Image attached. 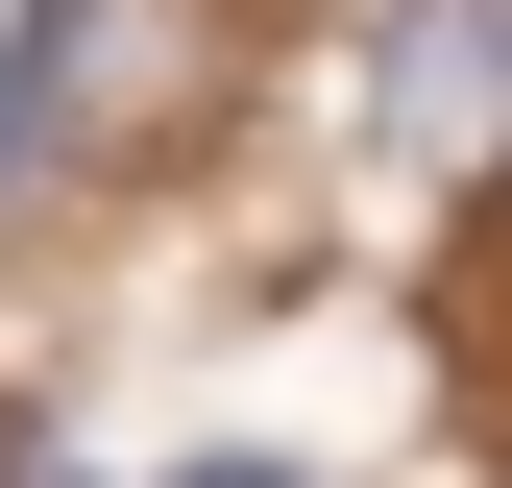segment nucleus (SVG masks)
I'll use <instances>...</instances> for the list:
<instances>
[{
  "mask_svg": "<svg viewBox=\"0 0 512 488\" xmlns=\"http://www.w3.org/2000/svg\"><path fill=\"white\" fill-rule=\"evenodd\" d=\"M220 0H25V49H0V196H49V171H171L220 122Z\"/></svg>",
  "mask_w": 512,
  "mask_h": 488,
  "instance_id": "obj_1",
  "label": "nucleus"
},
{
  "mask_svg": "<svg viewBox=\"0 0 512 488\" xmlns=\"http://www.w3.org/2000/svg\"><path fill=\"white\" fill-rule=\"evenodd\" d=\"M391 147L415 171H488L512 147V0H391Z\"/></svg>",
  "mask_w": 512,
  "mask_h": 488,
  "instance_id": "obj_2",
  "label": "nucleus"
},
{
  "mask_svg": "<svg viewBox=\"0 0 512 488\" xmlns=\"http://www.w3.org/2000/svg\"><path fill=\"white\" fill-rule=\"evenodd\" d=\"M171 488H317V464H269V440H196V464H171Z\"/></svg>",
  "mask_w": 512,
  "mask_h": 488,
  "instance_id": "obj_3",
  "label": "nucleus"
}]
</instances>
